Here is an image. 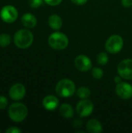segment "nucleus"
I'll return each instance as SVG.
<instances>
[{"instance_id": "1", "label": "nucleus", "mask_w": 132, "mask_h": 133, "mask_svg": "<svg viewBox=\"0 0 132 133\" xmlns=\"http://www.w3.org/2000/svg\"><path fill=\"white\" fill-rule=\"evenodd\" d=\"M8 115L12 122L16 123L22 122L28 115L27 107L20 102L12 103L8 108Z\"/></svg>"}, {"instance_id": "2", "label": "nucleus", "mask_w": 132, "mask_h": 133, "mask_svg": "<svg viewBox=\"0 0 132 133\" xmlns=\"http://www.w3.org/2000/svg\"><path fill=\"white\" fill-rule=\"evenodd\" d=\"M13 41L18 48H28L33 42V34L28 29H20L15 33Z\"/></svg>"}, {"instance_id": "3", "label": "nucleus", "mask_w": 132, "mask_h": 133, "mask_svg": "<svg viewBox=\"0 0 132 133\" xmlns=\"http://www.w3.org/2000/svg\"><path fill=\"white\" fill-rule=\"evenodd\" d=\"M76 86L75 83L69 79H62L59 80L55 86V92L58 96L64 98L72 97L76 93Z\"/></svg>"}, {"instance_id": "4", "label": "nucleus", "mask_w": 132, "mask_h": 133, "mask_svg": "<svg viewBox=\"0 0 132 133\" xmlns=\"http://www.w3.org/2000/svg\"><path fill=\"white\" fill-rule=\"evenodd\" d=\"M47 42L49 46L54 50L61 51L68 47L69 44V40L64 33L57 30L56 32L52 33L48 37Z\"/></svg>"}, {"instance_id": "5", "label": "nucleus", "mask_w": 132, "mask_h": 133, "mask_svg": "<svg viewBox=\"0 0 132 133\" xmlns=\"http://www.w3.org/2000/svg\"><path fill=\"white\" fill-rule=\"evenodd\" d=\"M124 47V40L121 36L114 34L110 36L105 43V48L110 54H117L120 52Z\"/></svg>"}, {"instance_id": "6", "label": "nucleus", "mask_w": 132, "mask_h": 133, "mask_svg": "<svg viewBox=\"0 0 132 133\" xmlns=\"http://www.w3.org/2000/svg\"><path fill=\"white\" fill-rule=\"evenodd\" d=\"M0 17L6 23H12L18 18V10L11 5L3 6L0 10Z\"/></svg>"}, {"instance_id": "7", "label": "nucleus", "mask_w": 132, "mask_h": 133, "mask_svg": "<svg viewBox=\"0 0 132 133\" xmlns=\"http://www.w3.org/2000/svg\"><path fill=\"white\" fill-rule=\"evenodd\" d=\"M93 110V103L89 99H81L76 105V113L80 118H86L89 116Z\"/></svg>"}, {"instance_id": "8", "label": "nucleus", "mask_w": 132, "mask_h": 133, "mask_svg": "<svg viewBox=\"0 0 132 133\" xmlns=\"http://www.w3.org/2000/svg\"><path fill=\"white\" fill-rule=\"evenodd\" d=\"M117 73L124 79H132V59L127 58L122 60L117 65Z\"/></svg>"}, {"instance_id": "9", "label": "nucleus", "mask_w": 132, "mask_h": 133, "mask_svg": "<svg viewBox=\"0 0 132 133\" xmlns=\"http://www.w3.org/2000/svg\"><path fill=\"white\" fill-rule=\"evenodd\" d=\"M74 64L75 68L79 71L82 72H86L89 71L90 69H92L93 67L91 59L85 55H79L76 56L74 60Z\"/></svg>"}, {"instance_id": "10", "label": "nucleus", "mask_w": 132, "mask_h": 133, "mask_svg": "<svg viewBox=\"0 0 132 133\" xmlns=\"http://www.w3.org/2000/svg\"><path fill=\"white\" fill-rule=\"evenodd\" d=\"M116 94L123 100H128L132 97V86L126 82L121 81L117 83L115 87Z\"/></svg>"}, {"instance_id": "11", "label": "nucleus", "mask_w": 132, "mask_h": 133, "mask_svg": "<svg viewBox=\"0 0 132 133\" xmlns=\"http://www.w3.org/2000/svg\"><path fill=\"white\" fill-rule=\"evenodd\" d=\"M25 95L26 87L22 83L13 84L9 90V96L13 101H20L24 98Z\"/></svg>"}, {"instance_id": "12", "label": "nucleus", "mask_w": 132, "mask_h": 133, "mask_svg": "<svg viewBox=\"0 0 132 133\" xmlns=\"http://www.w3.org/2000/svg\"><path fill=\"white\" fill-rule=\"evenodd\" d=\"M42 105L47 111H52L58 108L59 105V100L54 95H47L43 99Z\"/></svg>"}, {"instance_id": "13", "label": "nucleus", "mask_w": 132, "mask_h": 133, "mask_svg": "<svg viewBox=\"0 0 132 133\" xmlns=\"http://www.w3.org/2000/svg\"><path fill=\"white\" fill-rule=\"evenodd\" d=\"M21 23L26 28L32 29L37 26V19L33 14L30 12H26L21 16Z\"/></svg>"}, {"instance_id": "14", "label": "nucleus", "mask_w": 132, "mask_h": 133, "mask_svg": "<svg viewBox=\"0 0 132 133\" xmlns=\"http://www.w3.org/2000/svg\"><path fill=\"white\" fill-rule=\"evenodd\" d=\"M86 131L90 133H100L103 132V126L100 121L95 118L89 120L86 123Z\"/></svg>"}, {"instance_id": "15", "label": "nucleus", "mask_w": 132, "mask_h": 133, "mask_svg": "<svg viewBox=\"0 0 132 133\" xmlns=\"http://www.w3.org/2000/svg\"><path fill=\"white\" fill-rule=\"evenodd\" d=\"M47 23L52 30H59L62 27L63 21L60 16L57 14H52L48 17Z\"/></svg>"}, {"instance_id": "16", "label": "nucleus", "mask_w": 132, "mask_h": 133, "mask_svg": "<svg viewBox=\"0 0 132 133\" xmlns=\"http://www.w3.org/2000/svg\"><path fill=\"white\" fill-rule=\"evenodd\" d=\"M60 115L65 118H72L75 115V111L72 106L69 104H62L59 108Z\"/></svg>"}, {"instance_id": "17", "label": "nucleus", "mask_w": 132, "mask_h": 133, "mask_svg": "<svg viewBox=\"0 0 132 133\" xmlns=\"http://www.w3.org/2000/svg\"><path fill=\"white\" fill-rule=\"evenodd\" d=\"M76 94L80 99H88L91 96V90L86 87H80L77 89Z\"/></svg>"}, {"instance_id": "18", "label": "nucleus", "mask_w": 132, "mask_h": 133, "mask_svg": "<svg viewBox=\"0 0 132 133\" xmlns=\"http://www.w3.org/2000/svg\"><path fill=\"white\" fill-rule=\"evenodd\" d=\"M11 43V36L9 34L2 33L0 34V47L6 48Z\"/></svg>"}, {"instance_id": "19", "label": "nucleus", "mask_w": 132, "mask_h": 133, "mask_svg": "<svg viewBox=\"0 0 132 133\" xmlns=\"http://www.w3.org/2000/svg\"><path fill=\"white\" fill-rule=\"evenodd\" d=\"M96 62L100 65H107L108 63V62H109L108 55L106 52H104V51H102V52L99 53L97 57H96Z\"/></svg>"}, {"instance_id": "20", "label": "nucleus", "mask_w": 132, "mask_h": 133, "mask_svg": "<svg viewBox=\"0 0 132 133\" xmlns=\"http://www.w3.org/2000/svg\"><path fill=\"white\" fill-rule=\"evenodd\" d=\"M92 76L96 79H100L103 76V71L100 67H94L92 68Z\"/></svg>"}, {"instance_id": "21", "label": "nucleus", "mask_w": 132, "mask_h": 133, "mask_svg": "<svg viewBox=\"0 0 132 133\" xmlns=\"http://www.w3.org/2000/svg\"><path fill=\"white\" fill-rule=\"evenodd\" d=\"M43 2H44V0H29L28 1L29 5L33 9L39 8L40 6L42 5Z\"/></svg>"}, {"instance_id": "22", "label": "nucleus", "mask_w": 132, "mask_h": 133, "mask_svg": "<svg viewBox=\"0 0 132 133\" xmlns=\"http://www.w3.org/2000/svg\"><path fill=\"white\" fill-rule=\"evenodd\" d=\"M9 101L4 96H0V110H4L8 106Z\"/></svg>"}, {"instance_id": "23", "label": "nucleus", "mask_w": 132, "mask_h": 133, "mask_svg": "<svg viewBox=\"0 0 132 133\" xmlns=\"http://www.w3.org/2000/svg\"><path fill=\"white\" fill-rule=\"evenodd\" d=\"M44 2L51 6H56L61 3L63 0H44Z\"/></svg>"}, {"instance_id": "24", "label": "nucleus", "mask_w": 132, "mask_h": 133, "mask_svg": "<svg viewBox=\"0 0 132 133\" xmlns=\"http://www.w3.org/2000/svg\"><path fill=\"white\" fill-rule=\"evenodd\" d=\"M22 131L18 127H16V126L9 127L5 130V133H20Z\"/></svg>"}, {"instance_id": "25", "label": "nucleus", "mask_w": 132, "mask_h": 133, "mask_svg": "<svg viewBox=\"0 0 132 133\" xmlns=\"http://www.w3.org/2000/svg\"><path fill=\"white\" fill-rule=\"evenodd\" d=\"M71 1L72 3H74L77 5H83L88 2V0H71Z\"/></svg>"}, {"instance_id": "26", "label": "nucleus", "mask_w": 132, "mask_h": 133, "mask_svg": "<svg viewBox=\"0 0 132 133\" xmlns=\"http://www.w3.org/2000/svg\"><path fill=\"white\" fill-rule=\"evenodd\" d=\"M121 3L124 7L127 8L132 6V0H121Z\"/></svg>"}, {"instance_id": "27", "label": "nucleus", "mask_w": 132, "mask_h": 133, "mask_svg": "<svg viewBox=\"0 0 132 133\" xmlns=\"http://www.w3.org/2000/svg\"><path fill=\"white\" fill-rule=\"evenodd\" d=\"M82 122L80 120H79V119L75 120V121H74V122H73L74 127H76V128H79V127L82 125Z\"/></svg>"}, {"instance_id": "28", "label": "nucleus", "mask_w": 132, "mask_h": 133, "mask_svg": "<svg viewBox=\"0 0 132 133\" xmlns=\"http://www.w3.org/2000/svg\"><path fill=\"white\" fill-rule=\"evenodd\" d=\"M121 79H122V78L118 75V76H117L114 77V82H115L116 83H119L121 82Z\"/></svg>"}, {"instance_id": "29", "label": "nucleus", "mask_w": 132, "mask_h": 133, "mask_svg": "<svg viewBox=\"0 0 132 133\" xmlns=\"http://www.w3.org/2000/svg\"><path fill=\"white\" fill-rule=\"evenodd\" d=\"M0 132H1V129H0Z\"/></svg>"}]
</instances>
